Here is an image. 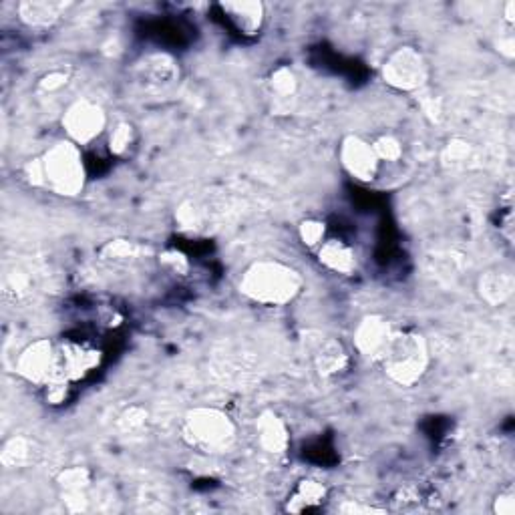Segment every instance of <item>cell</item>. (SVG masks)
I'll list each match as a JSON object with an SVG mask.
<instances>
[{"label": "cell", "instance_id": "obj_1", "mask_svg": "<svg viewBox=\"0 0 515 515\" xmlns=\"http://www.w3.org/2000/svg\"><path fill=\"white\" fill-rule=\"evenodd\" d=\"M23 174L29 186L49 190L61 198H77L87 182L81 147L69 139L53 143L41 157L27 161Z\"/></svg>", "mask_w": 515, "mask_h": 515}, {"label": "cell", "instance_id": "obj_2", "mask_svg": "<svg viewBox=\"0 0 515 515\" xmlns=\"http://www.w3.org/2000/svg\"><path fill=\"white\" fill-rule=\"evenodd\" d=\"M238 288L256 304L286 306L300 296L304 278L294 266L268 258L252 262L244 270Z\"/></svg>", "mask_w": 515, "mask_h": 515}, {"label": "cell", "instance_id": "obj_3", "mask_svg": "<svg viewBox=\"0 0 515 515\" xmlns=\"http://www.w3.org/2000/svg\"><path fill=\"white\" fill-rule=\"evenodd\" d=\"M379 365L385 377L397 387H415L423 381L431 365L427 338L419 330L397 328Z\"/></svg>", "mask_w": 515, "mask_h": 515}, {"label": "cell", "instance_id": "obj_4", "mask_svg": "<svg viewBox=\"0 0 515 515\" xmlns=\"http://www.w3.org/2000/svg\"><path fill=\"white\" fill-rule=\"evenodd\" d=\"M180 433L188 447L204 455L228 453L238 439V429L232 417L216 407H194L186 411Z\"/></svg>", "mask_w": 515, "mask_h": 515}, {"label": "cell", "instance_id": "obj_5", "mask_svg": "<svg viewBox=\"0 0 515 515\" xmlns=\"http://www.w3.org/2000/svg\"><path fill=\"white\" fill-rule=\"evenodd\" d=\"M381 79L395 91L421 93L429 85L427 59L419 49L403 45L385 59L381 67Z\"/></svg>", "mask_w": 515, "mask_h": 515}, {"label": "cell", "instance_id": "obj_6", "mask_svg": "<svg viewBox=\"0 0 515 515\" xmlns=\"http://www.w3.org/2000/svg\"><path fill=\"white\" fill-rule=\"evenodd\" d=\"M61 125L67 139L83 147L107 131V113L91 99H77L65 109Z\"/></svg>", "mask_w": 515, "mask_h": 515}, {"label": "cell", "instance_id": "obj_7", "mask_svg": "<svg viewBox=\"0 0 515 515\" xmlns=\"http://www.w3.org/2000/svg\"><path fill=\"white\" fill-rule=\"evenodd\" d=\"M338 159L342 169L361 184H373L379 178L381 161L373 149V143L361 135H347L342 137L338 147Z\"/></svg>", "mask_w": 515, "mask_h": 515}, {"label": "cell", "instance_id": "obj_8", "mask_svg": "<svg viewBox=\"0 0 515 515\" xmlns=\"http://www.w3.org/2000/svg\"><path fill=\"white\" fill-rule=\"evenodd\" d=\"M17 373L31 385L45 387L57 375V345L51 338H37L21 351Z\"/></svg>", "mask_w": 515, "mask_h": 515}, {"label": "cell", "instance_id": "obj_9", "mask_svg": "<svg viewBox=\"0 0 515 515\" xmlns=\"http://www.w3.org/2000/svg\"><path fill=\"white\" fill-rule=\"evenodd\" d=\"M395 324L383 316V314H367L363 316L357 326H355V334H353V342L357 353L369 361L379 365L389 342L395 334Z\"/></svg>", "mask_w": 515, "mask_h": 515}, {"label": "cell", "instance_id": "obj_10", "mask_svg": "<svg viewBox=\"0 0 515 515\" xmlns=\"http://www.w3.org/2000/svg\"><path fill=\"white\" fill-rule=\"evenodd\" d=\"M135 79L145 91H165L178 83L180 65L167 53H153L137 63Z\"/></svg>", "mask_w": 515, "mask_h": 515}, {"label": "cell", "instance_id": "obj_11", "mask_svg": "<svg viewBox=\"0 0 515 515\" xmlns=\"http://www.w3.org/2000/svg\"><path fill=\"white\" fill-rule=\"evenodd\" d=\"M101 363V353L79 342H63L57 345V375L55 379H65L75 383L87 377Z\"/></svg>", "mask_w": 515, "mask_h": 515}, {"label": "cell", "instance_id": "obj_12", "mask_svg": "<svg viewBox=\"0 0 515 515\" xmlns=\"http://www.w3.org/2000/svg\"><path fill=\"white\" fill-rule=\"evenodd\" d=\"M312 365L320 379L324 381L338 379L351 367L349 349L345 347V342L338 338H332V336L322 338L312 353Z\"/></svg>", "mask_w": 515, "mask_h": 515}, {"label": "cell", "instance_id": "obj_13", "mask_svg": "<svg viewBox=\"0 0 515 515\" xmlns=\"http://www.w3.org/2000/svg\"><path fill=\"white\" fill-rule=\"evenodd\" d=\"M220 11L242 37H256L264 29L266 7L258 0H228V3H220Z\"/></svg>", "mask_w": 515, "mask_h": 515}, {"label": "cell", "instance_id": "obj_14", "mask_svg": "<svg viewBox=\"0 0 515 515\" xmlns=\"http://www.w3.org/2000/svg\"><path fill=\"white\" fill-rule=\"evenodd\" d=\"M71 3L65 0H23L17 5L19 21L33 31L53 29L71 9Z\"/></svg>", "mask_w": 515, "mask_h": 515}, {"label": "cell", "instance_id": "obj_15", "mask_svg": "<svg viewBox=\"0 0 515 515\" xmlns=\"http://www.w3.org/2000/svg\"><path fill=\"white\" fill-rule=\"evenodd\" d=\"M475 288L487 306L501 308L513 298L515 276L505 266H491L479 274Z\"/></svg>", "mask_w": 515, "mask_h": 515}, {"label": "cell", "instance_id": "obj_16", "mask_svg": "<svg viewBox=\"0 0 515 515\" xmlns=\"http://www.w3.org/2000/svg\"><path fill=\"white\" fill-rule=\"evenodd\" d=\"M254 427H256V441L264 453L274 457L286 455V451L290 449V429L278 413L270 409L262 411L256 417Z\"/></svg>", "mask_w": 515, "mask_h": 515}, {"label": "cell", "instance_id": "obj_17", "mask_svg": "<svg viewBox=\"0 0 515 515\" xmlns=\"http://www.w3.org/2000/svg\"><path fill=\"white\" fill-rule=\"evenodd\" d=\"M93 475L87 467L81 465H71L59 471L57 475V485L63 495V503L69 511H85L87 509V491L91 487Z\"/></svg>", "mask_w": 515, "mask_h": 515}, {"label": "cell", "instance_id": "obj_18", "mask_svg": "<svg viewBox=\"0 0 515 515\" xmlns=\"http://www.w3.org/2000/svg\"><path fill=\"white\" fill-rule=\"evenodd\" d=\"M326 503H328V487L314 477H302L290 489L284 501V511L314 513V511H320Z\"/></svg>", "mask_w": 515, "mask_h": 515}, {"label": "cell", "instance_id": "obj_19", "mask_svg": "<svg viewBox=\"0 0 515 515\" xmlns=\"http://www.w3.org/2000/svg\"><path fill=\"white\" fill-rule=\"evenodd\" d=\"M318 262L332 274L351 276L357 270V252L351 244L338 238H326L322 246L316 250Z\"/></svg>", "mask_w": 515, "mask_h": 515}, {"label": "cell", "instance_id": "obj_20", "mask_svg": "<svg viewBox=\"0 0 515 515\" xmlns=\"http://www.w3.org/2000/svg\"><path fill=\"white\" fill-rule=\"evenodd\" d=\"M477 161V147L461 137L449 139L441 151V167L447 174H465L477 165Z\"/></svg>", "mask_w": 515, "mask_h": 515}, {"label": "cell", "instance_id": "obj_21", "mask_svg": "<svg viewBox=\"0 0 515 515\" xmlns=\"http://www.w3.org/2000/svg\"><path fill=\"white\" fill-rule=\"evenodd\" d=\"M37 453V445L33 439L25 435H13L5 441L3 449H0V463L7 469H21L27 467Z\"/></svg>", "mask_w": 515, "mask_h": 515}, {"label": "cell", "instance_id": "obj_22", "mask_svg": "<svg viewBox=\"0 0 515 515\" xmlns=\"http://www.w3.org/2000/svg\"><path fill=\"white\" fill-rule=\"evenodd\" d=\"M135 127L129 121H119L109 129V137H107V145L111 155L115 157H123L129 153V149L135 145Z\"/></svg>", "mask_w": 515, "mask_h": 515}, {"label": "cell", "instance_id": "obj_23", "mask_svg": "<svg viewBox=\"0 0 515 515\" xmlns=\"http://www.w3.org/2000/svg\"><path fill=\"white\" fill-rule=\"evenodd\" d=\"M99 254L105 258V260H133V258H141L143 254H149V250L139 244V242H131V240H109L101 250Z\"/></svg>", "mask_w": 515, "mask_h": 515}, {"label": "cell", "instance_id": "obj_24", "mask_svg": "<svg viewBox=\"0 0 515 515\" xmlns=\"http://www.w3.org/2000/svg\"><path fill=\"white\" fill-rule=\"evenodd\" d=\"M270 89L276 97L280 99H290L296 95L298 91V79H296V73L288 67V65H282L278 69L272 71L270 75Z\"/></svg>", "mask_w": 515, "mask_h": 515}, {"label": "cell", "instance_id": "obj_25", "mask_svg": "<svg viewBox=\"0 0 515 515\" xmlns=\"http://www.w3.org/2000/svg\"><path fill=\"white\" fill-rule=\"evenodd\" d=\"M371 143H373V149L381 163H397L403 159V143L397 135L383 133V135L375 137Z\"/></svg>", "mask_w": 515, "mask_h": 515}, {"label": "cell", "instance_id": "obj_26", "mask_svg": "<svg viewBox=\"0 0 515 515\" xmlns=\"http://www.w3.org/2000/svg\"><path fill=\"white\" fill-rule=\"evenodd\" d=\"M298 238L308 250H318L326 240V224L316 218H306L298 224Z\"/></svg>", "mask_w": 515, "mask_h": 515}, {"label": "cell", "instance_id": "obj_27", "mask_svg": "<svg viewBox=\"0 0 515 515\" xmlns=\"http://www.w3.org/2000/svg\"><path fill=\"white\" fill-rule=\"evenodd\" d=\"M147 419H149V413L147 409L139 407V405H133V407H127L119 419H117V429L123 433V435H131V433H137L141 431L145 425H147Z\"/></svg>", "mask_w": 515, "mask_h": 515}, {"label": "cell", "instance_id": "obj_28", "mask_svg": "<svg viewBox=\"0 0 515 515\" xmlns=\"http://www.w3.org/2000/svg\"><path fill=\"white\" fill-rule=\"evenodd\" d=\"M159 262H161V266H165L167 270H171L174 274H180V276H186L190 272V260L178 250L161 252Z\"/></svg>", "mask_w": 515, "mask_h": 515}, {"label": "cell", "instance_id": "obj_29", "mask_svg": "<svg viewBox=\"0 0 515 515\" xmlns=\"http://www.w3.org/2000/svg\"><path fill=\"white\" fill-rule=\"evenodd\" d=\"M71 79V73L65 71V69H55V71H49L45 73L41 79H39V89L43 93H57L61 91Z\"/></svg>", "mask_w": 515, "mask_h": 515}, {"label": "cell", "instance_id": "obj_30", "mask_svg": "<svg viewBox=\"0 0 515 515\" xmlns=\"http://www.w3.org/2000/svg\"><path fill=\"white\" fill-rule=\"evenodd\" d=\"M69 389H71V383L65 381V379H53L51 383H47L43 387L45 391V401L49 405H63L69 397Z\"/></svg>", "mask_w": 515, "mask_h": 515}, {"label": "cell", "instance_id": "obj_31", "mask_svg": "<svg viewBox=\"0 0 515 515\" xmlns=\"http://www.w3.org/2000/svg\"><path fill=\"white\" fill-rule=\"evenodd\" d=\"M493 513L495 515H515V493L511 489L499 491L493 499Z\"/></svg>", "mask_w": 515, "mask_h": 515}, {"label": "cell", "instance_id": "obj_32", "mask_svg": "<svg viewBox=\"0 0 515 515\" xmlns=\"http://www.w3.org/2000/svg\"><path fill=\"white\" fill-rule=\"evenodd\" d=\"M393 501L399 503L401 507H407L409 503H419L421 501V491H419L417 485H403V487L397 489Z\"/></svg>", "mask_w": 515, "mask_h": 515}, {"label": "cell", "instance_id": "obj_33", "mask_svg": "<svg viewBox=\"0 0 515 515\" xmlns=\"http://www.w3.org/2000/svg\"><path fill=\"white\" fill-rule=\"evenodd\" d=\"M7 292L15 294V298H21L29 292V280L23 276V272H15L7 280Z\"/></svg>", "mask_w": 515, "mask_h": 515}, {"label": "cell", "instance_id": "obj_34", "mask_svg": "<svg viewBox=\"0 0 515 515\" xmlns=\"http://www.w3.org/2000/svg\"><path fill=\"white\" fill-rule=\"evenodd\" d=\"M419 103H421V109L425 111L427 117H431L433 121H439V117H441V103H439V99H435V97H421Z\"/></svg>", "mask_w": 515, "mask_h": 515}, {"label": "cell", "instance_id": "obj_35", "mask_svg": "<svg viewBox=\"0 0 515 515\" xmlns=\"http://www.w3.org/2000/svg\"><path fill=\"white\" fill-rule=\"evenodd\" d=\"M503 17L509 25H513V21H515V3H513V0H507V3L503 5Z\"/></svg>", "mask_w": 515, "mask_h": 515}]
</instances>
